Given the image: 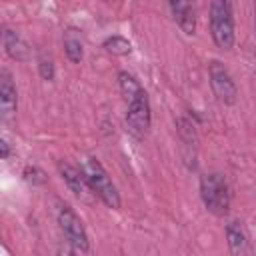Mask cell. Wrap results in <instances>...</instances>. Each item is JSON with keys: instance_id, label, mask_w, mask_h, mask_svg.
Instances as JSON below:
<instances>
[{"instance_id": "1", "label": "cell", "mask_w": 256, "mask_h": 256, "mask_svg": "<svg viewBox=\"0 0 256 256\" xmlns=\"http://www.w3.org/2000/svg\"><path fill=\"white\" fill-rule=\"evenodd\" d=\"M80 170L84 172V176H86L88 184L92 186L94 194H96L108 208L118 210V208H120V194H118L114 182L110 180L108 172L104 170V166H102L94 156H90V158H84Z\"/></svg>"}, {"instance_id": "2", "label": "cell", "mask_w": 256, "mask_h": 256, "mask_svg": "<svg viewBox=\"0 0 256 256\" xmlns=\"http://www.w3.org/2000/svg\"><path fill=\"white\" fill-rule=\"evenodd\" d=\"M210 34L220 50H230L234 44V16L230 0H212L210 4Z\"/></svg>"}, {"instance_id": "3", "label": "cell", "mask_w": 256, "mask_h": 256, "mask_svg": "<svg viewBox=\"0 0 256 256\" xmlns=\"http://www.w3.org/2000/svg\"><path fill=\"white\" fill-rule=\"evenodd\" d=\"M200 196H202L204 206L212 214H216V216L228 214L230 188H228V182H226V178L222 174H218V172L204 174L202 180H200Z\"/></svg>"}, {"instance_id": "4", "label": "cell", "mask_w": 256, "mask_h": 256, "mask_svg": "<svg viewBox=\"0 0 256 256\" xmlns=\"http://www.w3.org/2000/svg\"><path fill=\"white\" fill-rule=\"evenodd\" d=\"M58 224H60V230H62L64 238L68 240V244L76 252H90L88 234H86L80 218L76 216V212L70 206H62L58 210Z\"/></svg>"}, {"instance_id": "5", "label": "cell", "mask_w": 256, "mask_h": 256, "mask_svg": "<svg viewBox=\"0 0 256 256\" xmlns=\"http://www.w3.org/2000/svg\"><path fill=\"white\" fill-rule=\"evenodd\" d=\"M208 76H210V86L214 90V96L224 104H234L238 90L232 76L224 68V64H220L218 60H212L208 66Z\"/></svg>"}, {"instance_id": "6", "label": "cell", "mask_w": 256, "mask_h": 256, "mask_svg": "<svg viewBox=\"0 0 256 256\" xmlns=\"http://www.w3.org/2000/svg\"><path fill=\"white\" fill-rule=\"evenodd\" d=\"M152 122V112H150V102L146 92L140 94L138 98L128 102V112H126V126L134 136H144L150 128Z\"/></svg>"}, {"instance_id": "7", "label": "cell", "mask_w": 256, "mask_h": 256, "mask_svg": "<svg viewBox=\"0 0 256 256\" xmlns=\"http://www.w3.org/2000/svg\"><path fill=\"white\" fill-rule=\"evenodd\" d=\"M58 172H60L62 180L66 182V186H68L78 198H84V200H90V198H92L94 190H92V186L88 184V180H86V176H84L82 170L70 166L68 162H60V164H58Z\"/></svg>"}, {"instance_id": "8", "label": "cell", "mask_w": 256, "mask_h": 256, "mask_svg": "<svg viewBox=\"0 0 256 256\" xmlns=\"http://www.w3.org/2000/svg\"><path fill=\"white\" fill-rule=\"evenodd\" d=\"M16 104H18V98H16V86L12 82V76L2 70L0 72V114L4 120H10L16 112Z\"/></svg>"}, {"instance_id": "9", "label": "cell", "mask_w": 256, "mask_h": 256, "mask_svg": "<svg viewBox=\"0 0 256 256\" xmlns=\"http://www.w3.org/2000/svg\"><path fill=\"white\" fill-rule=\"evenodd\" d=\"M172 16L176 20V24L182 28L184 34H194L196 30V16L194 10L190 6V0H168Z\"/></svg>"}, {"instance_id": "10", "label": "cell", "mask_w": 256, "mask_h": 256, "mask_svg": "<svg viewBox=\"0 0 256 256\" xmlns=\"http://www.w3.org/2000/svg\"><path fill=\"white\" fill-rule=\"evenodd\" d=\"M4 48H6L8 56L14 58V60H18V62H24V60L30 58L28 44L16 32H12V30H4Z\"/></svg>"}, {"instance_id": "11", "label": "cell", "mask_w": 256, "mask_h": 256, "mask_svg": "<svg viewBox=\"0 0 256 256\" xmlns=\"http://www.w3.org/2000/svg\"><path fill=\"white\" fill-rule=\"evenodd\" d=\"M226 240L230 246L232 254H244L248 252V236L244 232V228L240 226V222H230L226 224Z\"/></svg>"}, {"instance_id": "12", "label": "cell", "mask_w": 256, "mask_h": 256, "mask_svg": "<svg viewBox=\"0 0 256 256\" xmlns=\"http://www.w3.org/2000/svg\"><path fill=\"white\" fill-rule=\"evenodd\" d=\"M64 52L68 56L70 62L78 64L84 56V50H82V40H80V32L76 28H68L64 32Z\"/></svg>"}, {"instance_id": "13", "label": "cell", "mask_w": 256, "mask_h": 256, "mask_svg": "<svg viewBox=\"0 0 256 256\" xmlns=\"http://www.w3.org/2000/svg\"><path fill=\"white\" fill-rule=\"evenodd\" d=\"M118 84H120V92L126 98V102H130V100L138 98L140 94H144V88L140 86V82L128 72H120L118 74Z\"/></svg>"}, {"instance_id": "14", "label": "cell", "mask_w": 256, "mask_h": 256, "mask_svg": "<svg viewBox=\"0 0 256 256\" xmlns=\"http://www.w3.org/2000/svg\"><path fill=\"white\" fill-rule=\"evenodd\" d=\"M104 50L108 54H114V56H126L132 52V44L130 40H126L124 36H110L104 40Z\"/></svg>"}, {"instance_id": "15", "label": "cell", "mask_w": 256, "mask_h": 256, "mask_svg": "<svg viewBox=\"0 0 256 256\" xmlns=\"http://www.w3.org/2000/svg\"><path fill=\"white\" fill-rule=\"evenodd\" d=\"M178 132H180V136L184 138L186 144H194L196 142V130H194V124L190 120L180 118L178 120Z\"/></svg>"}, {"instance_id": "16", "label": "cell", "mask_w": 256, "mask_h": 256, "mask_svg": "<svg viewBox=\"0 0 256 256\" xmlns=\"http://www.w3.org/2000/svg\"><path fill=\"white\" fill-rule=\"evenodd\" d=\"M24 180L34 184V186H40L46 182V174L36 166H28V168H24Z\"/></svg>"}, {"instance_id": "17", "label": "cell", "mask_w": 256, "mask_h": 256, "mask_svg": "<svg viewBox=\"0 0 256 256\" xmlns=\"http://www.w3.org/2000/svg\"><path fill=\"white\" fill-rule=\"evenodd\" d=\"M38 70H40V76H42L44 80H52V78H54V64H52L50 60H40Z\"/></svg>"}, {"instance_id": "18", "label": "cell", "mask_w": 256, "mask_h": 256, "mask_svg": "<svg viewBox=\"0 0 256 256\" xmlns=\"http://www.w3.org/2000/svg\"><path fill=\"white\" fill-rule=\"evenodd\" d=\"M0 146H2V158H8V154H10V146H8V142H6V140H2V142H0Z\"/></svg>"}]
</instances>
